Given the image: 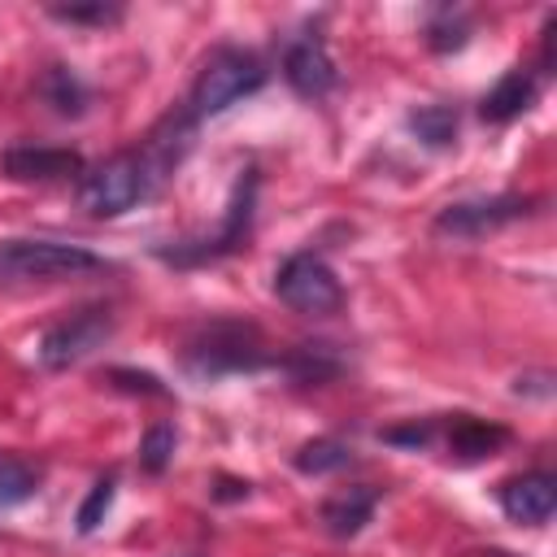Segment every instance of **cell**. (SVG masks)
<instances>
[{
	"mask_svg": "<svg viewBox=\"0 0 557 557\" xmlns=\"http://www.w3.org/2000/svg\"><path fill=\"white\" fill-rule=\"evenodd\" d=\"M161 183L152 178L148 161L139 148H126V152H113L109 161L83 170L78 178V205L91 213V218H117L126 209H135L139 200H148Z\"/></svg>",
	"mask_w": 557,
	"mask_h": 557,
	"instance_id": "obj_3",
	"label": "cell"
},
{
	"mask_svg": "<svg viewBox=\"0 0 557 557\" xmlns=\"http://www.w3.org/2000/svg\"><path fill=\"white\" fill-rule=\"evenodd\" d=\"M113 496H117V479H113V474H104V479L91 483V492H87V500L78 505V518H74L83 535H91V531L104 522V513L113 509Z\"/></svg>",
	"mask_w": 557,
	"mask_h": 557,
	"instance_id": "obj_22",
	"label": "cell"
},
{
	"mask_svg": "<svg viewBox=\"0 0 557 557\" xmlns=\"http://www.w3.org/2000/svg\"><path fill=\"white\" fill-rule=\"evenodd\" d=\"M535 96H540L535 74H531V70H509V74L479 100V117L492 122V126H505V122L522 117V113L535 104Z\"/></svg>",
	"mask_w": 557,
	"mask_h": 557,
	"instance_id": "obj_13",
	"label": "cell"
},
{
	"mask_svg": "<svg viewBox=\"0 0 557 557\" xmlns=\"http://www.w3.org/2000/svg\"><path fill=\"white\" fill-rule=\"evenodd\" d=\"M431 435H435L431 422H409V426H392V431H383L387 444H405V448H426Z\"/></svg>",
	"mask_w": 557,
	"mask_h": 557,
	"instance_id": "obj_25",
	"label": "cell"
},
{
	"mask_svg": "<svg viewBox=\"0 0 557 557\" xmlns=\"http://www.w3.org/2000/svg\"><path fill=\"white\" fill-rule=\"evenodd\" d=\"M109 383L113 387H122V392H135V396H165L170 387L157 379V374H148V370H109Z\"/></svg>",
	"mask_w": 557,
	"mask_h": 557,
	"instance_id": "obj_24",
	"label": "cell"
},
{
	"mask_svg": "<svg viewBox=\"0 0 557 557\" xmlns=\"http://www.w3.org/2000/svg\"><path fill=\"white\" fill-rule=\"evenodd\" d=\"M122 4H104V0H96V4H52L48 9V17H57V22H70V26H113V22H122Z\"/></svg>",
	"mask_w": 557,
	"mask_h": 557,
	"instance_id": "obj_21",
	"label": "cell"
},
{
	"mask_svg": "<svg viewBox=\"0 0 557 557\" xmlns=\"http://www.w3.org/2000/svg\"><path fill=\"white\" fill-rule=\"evenodd\" d=\"M509 444V431L505 426H496V422H483V418H457L453 426H448V453L457 457V461H483V457H492L496 448H505Z\"/></svg>",
	"mask_w": 557,
	"mask_h": 557,
	"instance_id": "obj_15",
	"label": "cell"
},
{
	"mask_svg": "<svg viewBox=\"0 0 557 557\" xmlns=\"http://www.w3.org/2000/svg\"><path fill=\"white\" fill-rule=\"evenodd\" d=\"M83 157L74 148H44V144H17L4 152V174L13 183H65L83 178Z\"/></svg>",
	"mask_w": 557,
	"mask_h": 557,
	"instance_id": "obj_10",
	"label": "cell"
},
{
	"mask_svg": "<svg viewBox=\"0 0 557 557\" xmlns=\"http://www.w3.org/2000/svg\"><path fill=\"white\" fill-rule=\"evenodd\" d=\"M113 326H117V318H113L109 305H87V309H78L70 318L52 322L39 335V348H35L39 352V366L44 370H70V366H78L83 357H91L113 335Z\"/></svg>",
	"mask_w": 557,
	"mask_h": 557,
	"instance_id": "obj_7",
	"label": "cell"
},
{
	"mask_svg": "<svg viewBox=\"0 0 557 557\" xmlns=\"http://www.w3.org/2000/svg\"><path fill=\"white\" fill-rule=\"evenodd\" d=\"M352 461V448L344 444V440H309V444H300L296 453H292V466L300 470V474H335V470H344Z\"/></svg>",
	"mask_w": 557,
	"mask_h": 557,
	"instance_id": "obj_16",
	"label": "cell"
},
{
	"mask_svg": "<svg viewBox=\"0 0 557 557\" xmlns=\"http://www.w3.org/2000/svg\"><path fill=\"white\" fill-rule=\"evenodd\" d=\"M278 366H283L296 383H322V379L339 374V361L326 357V344H300V348H292Z\"/></svg>",
	"mask_w": 557,
	"mask_h": 557,
	"instance_id": "obj_18",
	"label": "cell"
},
{
	"mask_svg": "<svg viewBox=\"0 0 557 557\" xmlns=\"http://www.w3.org/2000/svg\"><path fill=\"white\" fill-rule=\"evenodd\" d=\"M374 509H379V492H374L370 483H357V487H344V492L326 496L322 509H318V518H322V531H326V535L352 540V535L374 518Z\"/></svg>",
	"mask_w": 557,
	"mask_h": 557,
	"instance_id": "obj_12",
	"label": "cell"
},
{
	"mask_svg": "<svg viewBox=\"0 0 557 557\" xmlns=\"http://www.w3.org/2000/svg\"><path fill=\"white\" fill-rule=\"evenodd\" d=\"M270 366V352L261 344V331L239 318H213L200 322L183 344V370L191 379H226V374H252Z\"/></svg>",
	"mask_w": 557,
	"mask_h": 557,
	"instance_id": "obj_1",
	"label": "cell"
},
{
	"mask_svg": "<svg viewBox=\"0 0 557 557\" xmlns=\"http://www.w3.org/2000/svg\"><path fill=\"white\" fill-rule=\"evenodd\" d=\"M265 87V65L244 52V48H213L209 61L200 65L196 83H191V96H187V113L200 122V117H218L226 113L231 104H239L244 96L261 91Z\"/></svg>",
	"mask_w": 557,
	"mask_h": 557,
	"instance_id": "obj_4",
	"label": "cell"
},
{
	"mask_svg": "<svg viewBox=\"0 0 557 557\" xmlns=\"http://www.w3.org/2000/svg\"><path fill=\"white\" fill-rule=\"evenodd\" d=\"M500 509L513 522L544 527L557 509V479L548 470H531V474H518V479L500 483Z\"/></svg>",
	"mask_w": 557,
	"mask_h": 557,
	"instance_id": "obj_11",
	"label": "cell"
},
{
	"mask_svg": "<svg viewBox=\"0 0 557 557\" xmlns=\"http://www.w3.org/2000/svg\"><path fill=\"white\" fill-rule=\"evenodd\" d=\"M283 78L305 100H322V96L335 91L339 70H335V61L326 52V39L318 30H305V35H296L287 44V52H283Z\"/></svg>",
	"mask_w": 557,
	"mask_h": 557,
	"instance_id": "obj_9",
	"label": "cell"
},
{
	"mask_svg": "<svg viewBox=\"0 0 557 557\" xmlns=\"http://www.w3.org/2000/svg\"><path fill=\"white\" fill-rule=\"evenodd\" d=\"M39 100L57 113V117H83L87 113V104H91V87L78 78V70H70V65H48L44 74H39Z\"/></svg>",
	"mask_w": 557,
	"mask_h": 557,
	"instance_id": "obj_14",
	"label": "cell"
},
{
	"mask_svg": "<svg viewBox=\"0 0 557 557\" xmlns=\"http://www.w3.org/2000/svg\"><path fill=\"white\" fill-rule=\"evenodd\" d=\"M252 205H257V170H244V174L235 178V187H231V200H226V213H222L218 235H209V239H187V244H174V248H161L157 257L170 261V265H200V261H218V257L235 252V248L248 239Z\"/></svg>",
	"mask_w": 557,
	"mask_h": 557,
	"instance_id": "obj_6",
	"label": "cell"
},
{
	"mask_svg": "<svg viewBox=\"0 0 557 557\" xmlns=\"http://www.w3.org/2000/svg\"><path fill=\"white\" fill-rule=\"evenodd\" d=\"M409 131L426 148H448L457 139V109H448V104H422V109L409 113Z\"/></svg>",
	"mask_w": 557,
	"mask_h": 557,
	"instance_id": "obj_17",
	"label": "cell"
},
{
	"mask_svg": "<svg viewBox=\"0 0 557 557\" xmlns=\"http://www.w3.org/2000/svg\"><path fill=\"white\" fill-rule=\"evenodd\" d=\"M274 296L305 318H331L344 305V283L318 252H292L274 270Z\"/></svg>",
	"mask_w": 557,
	"mask_h": 557,
	"instance_id": "obj_5",
	"label": "cell"
},
{
	"mask_svg": "<svg viewBox=\"0 0 557 557\" xmlns=\"http://www.w3.org/2000/svg\"><path fill=\"white\" fill-rule=\"evenodd\" d=\"M466 39H470V22H466L461 13H453V9H444V13L426 26V44H431V52H457Z\"/></svg>",
	"mask_w": 557,
	"mask_h": 557,
	"instance_id": "obj_23",
	"label": "cell"
},
{
	"mask_svg": "<svg viewBox=\"0 0 557 557\" xmlns=\"http://www.w3.org/2000/svg\"><path fill=\"white\" fill-rule=\"evenodd\" d=\"M531 213V200L527 196H492V200H457L448 209H440L435 218V235H448V239H483L518 218Z\"/></svg>",
	"mask_w": 557,
	"mask_h": 557,
	"instance_id": "obj_8",
	"label": "cell"
},
{
	"mask_svg": "<svg viewBox=\"0 0 557 557\" xmlns=\"http://www.w3.org/2000/svg\"><path fill=\"white\" fill-rule=\"evenodd\" d=\"M35 492H39V470L35 466H26L17 457L0 461V509H13L22 500H30Z\"/></svg>",
	"mask_w": 557,
	"mask_h": 557,
	"instance_id": "obj_19",
	"label": "cell"
},
{
	"mask_svg": "<svg viewBox=\"0 0 557 557\" xmlns=\"http://www.w3.org/2000/svg\"><path fill=\"white\" fill-rule=\"evenodd\" d=\"M174 444H178L174 422H152V426L144 431V440H139V466H144L148 474H161V470L174 461Z\"/></svg>",
	"mask_w": 557,
	"mask_h": 557,
	"instance_id": "obj_20",
	"label": "cell"
},
{
	"mask_svg": "<svg viewBox=\"0 0 557 557\" xmlns=\"http://www.w3.org/2000/svg\"><path fill=\"white\" fill-rule=\"evenodd\" d=\"M104 270H117V265L83 244L0 239V283H61V278L104 274Z\"/></svg>",
	"mask_w": 557,
	"mask_h": 557,
	"instance_id": "obj_2",
	"label": "cell"
}]
</instances>
